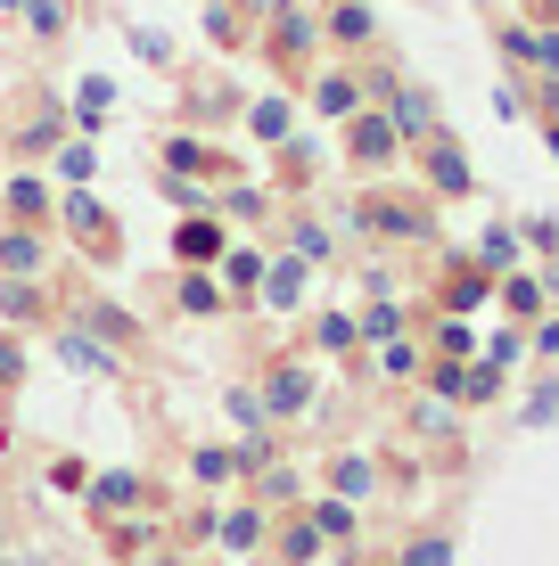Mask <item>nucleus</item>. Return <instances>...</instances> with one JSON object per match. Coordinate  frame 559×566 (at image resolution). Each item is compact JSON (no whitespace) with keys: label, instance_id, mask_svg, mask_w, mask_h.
<instances>
[{"label":"nucleus","instance_id":"c85d7f7f","mask_svg":"<svg viewBox=\"0 0 559 566\" xmlns=\"http://www.w3.org/2000/svg\"><path fill=\"white\" fill-rule=\"evenodd\" d=\"M338 42H371V9H354V0H345V9H338Z\"/></svg>","mask_w":559,"mask_h":566},{"label":"nucleus","instance_id":"f257e3e1","mask_svg":"<svg viewBox=\"0 0 559 566\" xmlns=\"http://www.w3.org/2000/svg\"><path fill=\"white\" fill-rule=\"evenodd\" d=\"M66 222H74V239H83L100 263H115V247H124V239H115V213L91 198V189H74V198H66Z\"/></svg>","mask_w":559,"mask_h":566},{"label":"nucleus","instance_id":"aec40b11","mask_svg":"<svg viewBox=\"0 0 559 566\" xmlns=\"http://www.w3.org/2000/svg\"><path fill=\"white\" fill-rule=\"evenodd\" d=\"M247 124H256V140H288V99H256Z\"/></svg>","mask_w":559,"mask_h":566},{"label":"nucleus","instance_id":"a211bd4d","mask_svg":"<svg viewBox=\"0 0 559 566\" xmlns=\"http://www.w3.org/2000/svg\"><path fill=\"white\" fill-rule=\"evenodd\" d=\"M280 57H304L313 50V17H297V9H280V42H272Z\"/></svg>","mask_w":559,"mask_h":566},{"label":"nucleus","instance_id":"ddd939ff","mask_svg":"<svg viewBox=\"0 0 559 566\" xmlns=\"http://www.w3.org/2000/svg\"><path fill=\"white\" fill-rule=\"evenodd\" d=\"M215 534L230 542V551H256L263 542V510H230V517H215Z\"/></svg>","mask_w":559,"mask_h":566},{"label":"nucleus","instance_id":"412c9836","mask_svg":"<svg viewBox=\"0 0 559 566\" xmlns=\"http://www.w3.org/2000/svg\"><path fill=\"white\" fill-rule=\"evenodd\" d=\"M91 165H100L91 140H58V172H66V181H91Z\"/></svg>","mask_w":559,"mask_h":566},{"label":"nucleus","instance_id":"bb28decb","mask_svg":"<svg viewBox=\"0 0 559 566\" xmlns=\"http://www.w3.org/2000/svg\"><path fill=\"white\" fill-rule=\"evenodd\" d=\"M222 296H215V280H198V271H189V280H182V312H215Z\"/></svg>","mask_w":559,"mask_h":566},{"label":"nucleus","instance_id":"72a5a7b5","mask_svg":"<svg viewBox=\"0 0 559 566\" xmlns=\"http://www.w3.org/2000/svg\"><path fill=\"white\" fill-rule=\"evenodd\" d=\"M91 328H100V337H132V312H115V304H100V312H91Z\"/></svg>","mask_w":559,"mask_h":566},{"label":"nucleus","instance_id":"e433bc0d","mask_svg":"<svg viewBox=\"0 0 559 566\" xmlns=\"http://www.w3.org/2000/svg\"><path fill=\"white\" fill-rule=\"evenodd\" d=\"M0 566H50L42 551H9V558H0Z\"/></svg>","mask_w":559,"mask_h":566},{"label":"nucleus","instance_id":"423d86ee","mask_svg":"<svg viewBox=\"0 0 559 566\" xmlns=\"http://www.w3.org/2000/svg\"><path fill=\"white\" fill-rule=\"evenodd\" d=\"M173 255H182V263H215L222 255V230L206 222V213H189V222L173 230Z\"/></svg>","mask_w":559,"mask_h":566},{"label":"nucleus","instance_id":"4468645a","mask_svg":"<svg viewBox=\"0 0 559 566\" xmlns=\"http://www.w3.org/2000/svg\"><path fill=\"white\" fill-rule=\"evenodd\" d=\"M428 181H436V189H453V198L469 189V165L453 156V140H436V148H428Z\"/></svg>","mask_w":559,"mask_h":566},{"label":"nucleus","instance_id":"f03ea898","mask_svg":"<svg viewBox=\"0 0 559 566\" xmlns=\"http://www.w3.org/2000/svg\"><path fill=\"white\" fill-rule=\"evenodd\" d=\"M304 402H313V378H304L297 361H280V369H272V386H263V419H297Z\"/></svg>","mask_w":559,"mask_h":566},{"label":"nucleus","instance_id":"b1692460","mask_svg":"<svg viewBox=\"0 0 559 566\" xmlns=\"http://www.w3.org/2000/svg\"><path fill=\"white\" fill-rule=\"evenodd\" d=\"M206 33H215V42H239V9H230V0H206Z\"/></svg>","mask_w":559,"mask_h":566},{"label":"nucleus","instance_id":"7ed1b4c3","mask_svg":"<svg viewBox=\"0 0 559 566\" xmlns=\"http://www.w3.org/2000/svg\"><path fill=\"white\" fill-rule=\"evenodd\" d=\"M0 271H9V280H33V271H42V230H33V222L0 230Z\"/></svg>","mask_w":559,"mask_h":566},{"label":"nucleus","instance_id":"9b49d317","mask_svg":"<svg viewBox=\"0 0 559 566\" xmlns=\"http://www.w3.org/2000/svg\"><path fill=\"white\" fill-rule=\"evenodd\" d=\"M222 280H230V296H256V287H263V255H247V247H222Z\"/></svg>","mask_w":559,"mask_h":566},{"label":"nucleus","instance_id":"6ab92c4d","mask_svg":"<svg viewBox=\"0 0 559 566\" xmlns=\"http://www.w3.org/2000/svg\"><path fill=\"white\" fill-rule=\"evenodd\" d=\"M25 25L42 33V42H58V33H66V0H25Z\"/></svg>","mask_w":559,"mask_h":566},{"label":"nucleus","instance_id":"1a4fd4ad","mask_svg":"<svg viewBox=\"0 0 559 566\" xmlns=\"http://www.w3.org/2000/svg\"><path fill=\"white\" fill-rule=\"evenodd\" d=\"M362 222H379V230H403V239H420V230H428V213H420V206H403V198H371V206H362Z\"/></svg>","mask_w":559,"mask_h":566},{"label":"nucleus","instance_id":"5701e85b","mask_svg":"<svg viewBox=\"0 0 559 566\" xmlns=\"http://www.w3.org/2000/svg\"><path fill=\"white\" fill-rule=\"evenodd\" d=\"M165 172H206V140H165Z\"/></svg>","mask_w":559,"mask_h":566},{"label":"nucleus","instance_id":"f704fd0d","mask_svg":"<svg viewBox=\"0 0 559 566\" xmlns=\"http://www.w3.org/2000/svg\"><path fill=\"white\" fill-rule=\"evenodd\" d=\"M230 468H239V452H198V476H206V484H222Z\"/></svg>","mask_w":559,"mask_h":566},{"label":"nucleus","instance_id":"dca6fc26","mask_svg":"<svg viewBox=\"0 0 559 566\" xmlns=\"http://www.w3.org/2000/svg\"><path fill=\"white\" fill-rule=\"evenodd\" d=\"M132 493H141V484H132V468H115V476H100V484H91V510L107 517V510H124Z\"/></svg>","mask_w":559,"mask_h":566},{"label":"nucleus","instance_id":"c9c22d12","mask_svg":"<svg viewBox=\"0 0 559 566\" xmlns=\"http://www.w3.org/2000/svg\"><path fill=\"white\" fill-rule=\"evenodd\" d=\"M17 369H25V361H17V345L0 337V386H17Z\"/></svg>","mask_w":559,"mask_h":566},{"label":"nucleus","instance_id":"cd10ccee","mask_svg":"<svg viewBox=\"0 0 559 566\" xmlns=\"http://www.w3.org/2000/svg\"><path fill=\"white\" fill-rule=\"evenodd\" d=\"M403 566H453V542H445V534H436V542H412Z\"/></svg>","mask_w":559,"mask_h":566},{"label":"nucleus","instance_id":"2eb2a0df","mask_svg":"<svg viewBox=\"0 0 559 566\" xmlns=\"http://www.w3.org/2000/svg\"><path fill=\"white\" fill-rule=\"evenodd\" d=\"M58 140H66V132H58V115L42 107V115H33V124H25V132H17V156H50Z\"/></svg>","mask_w":559,"mask_h":566},{"label":"nucleus","instance_id":"393cba45","mask_svg":"<svg viewBox=\"0 0 559 566\" xmlns=\"http://www.w3.org/2000/svg\"><path fill=\"white\" fill-rule=\"evenodd\" d=\"M354 493H371V460H338V501H354Z\"/></svg>","mask_w":559,"mask_h":566},{"label":"nucleus","instance_id":"f8f14e48","mask_svg":"<svg viewBox=\"0 0 559 566\" xmlns=\"http://www.w3.org/2000/svg\"><path fill=\"white\" fill-rule=\"evenodd\" d=\"M313 107H321V115H354V107H362V83H354V74H321V83H313Z\"/></svg>","mask_w":559,"mask_h":566},{"label":"nucleus","instance_id":"9d476101","mask_svg":"<svg viewBox=\"0 0 559 566\" xmlns=\"http://www.w3.org/2000/svg\"><path fill=\"white\" fill-rule=\"evenodd\" d=\"M256 296L288 312V304H297V296H304V255H297V263H263V287H256Z\"/></svg>","mask_w":559,"mask_h":566},{"label":"nucleus","instance_id":"20e7f679","mask_svg":"<svg viewBox=\"0 0 559 566\" xmlns=\"http://www.w3.org/2000/svg\"><path fill=\"white\" fill-rule=\"evenodd\" d=\"M345 148H354V165H387V156H395V124H387V115H354Z\"/></svg>","mask_w":559,"mask_h":566},{"label":"nucleus","instance_id":"473e14b6","mask_svg":"<svg viewBox=\"0 0 559 566\" xmlns=\"http://www.w3.org/2000/svg\"><path fill=\"white\" fill-rule=\"evenodd\" d=\"M297 255H304V263H321V255H330V230H313V222H297Z\"/></svg>","mask_w":559,"mask_h":566},{"label":"nucleus","instance_id":"4c0bfd02","mask_svg":"<svg viewBox=\"0 0 559 566\" xmlns=\"http://www.w3.org/2000/svg\"><path fill=\"white\" fill-rule=\"evenodd\" d=\"M544 345H551V354H559V328H544Z\"/></svg>","mask_w":559,"mask_h":566},{"label":"nucleus","instance_id":"f3484780","mask_svg":"<svg viewBox=\"0 0 559 566\" xmlns=\"http://www.w3.org/2000/svg\"><path fill=\"white\" fill-rule=\"evenodd\" d=\"M0 312H9V321H42V287H33V280H9V287H0Z\"/></svg>","mask_w":559,"mask_h":566},{"label":"nucleus","instance_id":"0eeeda50","mask_svg":"<svg viewBox=\"0 0 559 566\" xmlns=\"http://www.w3.org/2000/svg\"><path fill=\"white\" fill-rule=\"evenodd\" d=\"M395 140H420V132H436V107H428V91H395Z\"/></svg>","mask_w":559,"mask_h":566},{"label":"nucleus","instance_id":"2f4dec72","mask_svg":"<svg viewBox=\"0 0 559 566\" xmlns=\"http://www.w3.org/2000/svg\"><path fill=\"white\" fill-rule=\"evenodd\" d=\"M230 419H239L247 436H256V427H263V395H247V386H239V395H230Z\"/></svg>","mask_w":559,"mask_h":566},{"label":"nucleus","instance_id":"c756f323","mask_svg":"<svg viewBox=\"0 0 559 566\" xmlns=\"http://www.w3.org/2000/svg\"><path fill=\"white\" fill-rule=\"evenodd\" d=\"M354 337H362V328L345 321V312H330V321H321V345H330V354H345V345H354Z\"/></svg>","mask_w":559,"mask_h":566},{"label":"nucleus","instance_id":"6e6552de","mask_svg":"<svg viewBox=\"0 0 559 566\" xmlns=\"http://www.w3.org/2000/svg\"><path fill=\"white\" fill-rule=\"evenodd\" d=\"M9 222H33V230L50 222V189L33 181V172H17V181H9Z\"/></svg>","mask_w":559,"mask_h":566},{"label":"nucleus","instance_id":"a878e982","mask_svg":"<svg viewBox=\"0 0 559 566\" xmlns=\"http://www.w3.org/2000/svg\"><path fill=\"white\" fill-rule=\"evenodd\" d=\"M132 50H141L148 66H173V42H165V33H148V25H132Z\"/></svg>","mask_w":559,"mask_h":566},{"label":"nucleus","instance_id":"39448f33","mask_svg":"<svg viewBox=\"0 0 559 566\" xmlns=\"http://www.w3.org/2000/svg\"><path fill=\"white\" fill-rule=\"evenodd\" d=\"M58 361L83 369V378H115V354H107L100 337H83V328H66V337H58Z\"/></svg>","mask_w":559,"mask_h":566},{"label":"nucleus","instance_id":"7c9ffc66","mask_svg":"<svg viewBox=\"0 0 559 566\" xmlns=\"http://www.w3.org/2000/svg\"><path fill=\"white\" fill-rule=\"evenodd\" d=\"M354 328H362V337H379V345H387L403 321H395V304H371V321H354Z\"/></svg>","mask_w":559,"mask_h":566},{"label":"nucleus","instance_id":"4be33fe9","mask_svg":"<svg viewBox=\"0 0 559 566\" xmlns=\"http://www.w3.org/2000/svg\"><path fill=\"white\" fill-rule=\"evenodd\" d=\"M313 534H321V542L354 534V510H345V501H321V510H313Z\"/></svg>","mask_w":559,"mask_h":566}]
</instances>
